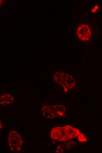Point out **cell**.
I'll return each instance as SVG.
<instances>
[{
	"label": "cell",
	"instance_id": "cell-1",
	"mask_svg": "<svg viewBox=\"0 0 102 153\" xmlns=\"http://www.w3.org/2000/svg\"><path fill=\"white\" fill-rule=\"evenodd\" d=\"M79 130L69 125L56 127L53 128L50 132L51 138L60 141H65L78 137Z\"/></svg>",
	"mask_w": 102,
	"mask_h": 153
},
{
	"label": "cell",
	"instance_id": "cell-2",
	"mask_svg": "<svg viewBox=\"0 0 102 153\" xmlns=\"http://www.w3.org/2000/svg\"><path fill=\"white\" fill-rule=\"evenodd\" d=\"M8 140L10 149L13 151H20L23 144V140L16 131L10 132L8 136Z\"/></svg>",
	"mask_w": 102,
	"mask_h": 153
},
{
	"label": "cell",
	"instance_id": "cell-3",
	"mask_svg": "<svg viewBox=\"0 0 102 153\" xmlns=\"http://www.w3.org/2000/svg\"><path fill=\"white\" fill-rule=\"evenodd\" d=\"M42 111L44 116L47 118L53 119L59 117L53 105H44L42 107Z\"/></svg>",
	"mask_w": 102,
	"mask_h": 153
},
{
	"label": "cell",
	"instance_id": "cell-4",
	"mask_svg": "<svg viewBox=\"0 0 102 153\" xmlns=\"http://www.w3.org/2000/svg\"><path fill=\"white\" fill-rule=\"evenodd\" d=\"M75 145V142L72 141L67 142L59 145L55 150V152L62 153L72 149Z\"/></svg>",
	"mask_w": 102,
	"mask_h": 153
},
{
	"label": "cell",
	"instance_id": "cell-5",
	"mask_svg": "<svg viewBox=\"0 0 102 153\" xmlns=\"http://www.w3.org/2000/svg\"><path fill=\"white\" fill-rule=\"evenodd\" d=\"M14 102V98L11 94L7 93L2 94L0 97L1 104L6 105L13 103Z\"/></svg>",
	"mask_w": 102,
	"mask_h": 153
},
{
	"label": "cell",
	"instance_id": "cell-6",
	"mask_svg": "<svg viewBox=\"0 0 102 153\" xmlns=\"http://www.w3.org/2000/svg\"><path fill=\"white\" fill-rule=\"evenodd\" d=\"M53 106L58 116L63 117L65 116L66 109L63 105L61 104H56Z\"/></svg>",
	"mask_w": 102,
	"mask_h": 153
},
{
	"label": "cell",
	"instance_id": "cell-7",
	"mask_svg": "<svg viewBox=\"0 0 102 153\" xmlns=\"http://www.w3.org/2000/svg\"><path fill=\"white\" fill-rule=\"evenodd\" d=\"M78 141L80 142H86L87 141V139L84 135L80 132L78 136Z\"/></svg>",
	"mask_w": 102,
	"mask_h": 153
},
{
	"label": "cell",
	"instance_id": "cell-8",
	"mask_svg": "<svg viewBox=\"0 0 102 153\" xmlns=\"http://www.w3.org/2000/svg\"><path fill=\"white\" fill-rule=\"evenodd\" d=\"M97 10L95 8H94L93 9H92L91 10V12L93 13H95L97 11Z\"/></svg>",
	"mask_w": 102,
	"mask_h": 153
},
{
	"label": "cell",
	"instance_id": "cell-9",
	"mask_svg": "<svg viewBox=\"0 0 102 153\" xmlns=\"http://www.w3.org/2000/svg\"><path fill=\"white\" fill-rule=\"evenodd\" d=\"M94 8L97 10L98 8V5H96L95 6Z\"/></svg>",
	"mask_w": 102,
	"mask_h": 153
},
{
	"label": "cell",
	"instance_id": "cell-10",
	"mask_svg": "<svg viewBox=\"0 0 102 153\" xmlns=\"http://www.w3.org/2000/svg\"><path fill=\"white\" fill-rule=\"evenodd\" d=\"M2 124L1 123V122H0V130H1V129H2Z\"/></svg>",
	"mask_w": 102,
	"mask_h": 153
}]
</instances>
